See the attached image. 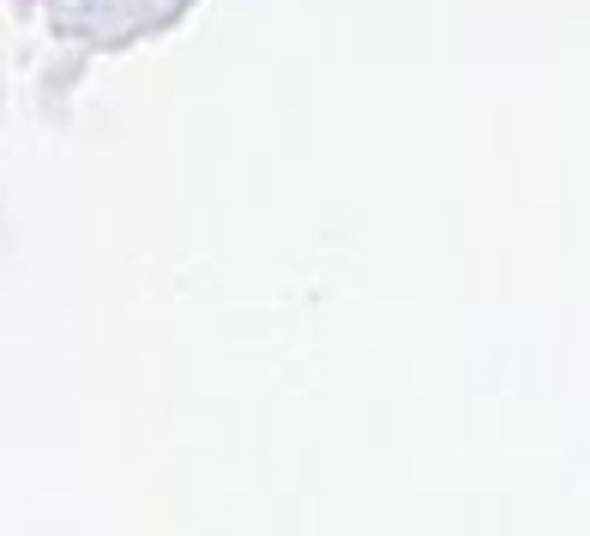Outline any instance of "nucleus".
<instances>
[]
</instances>
